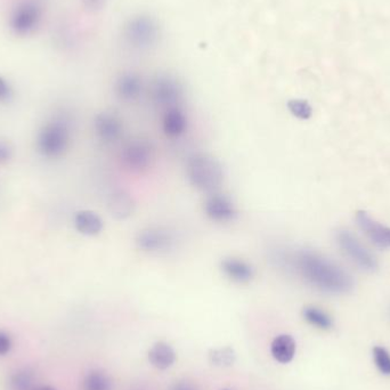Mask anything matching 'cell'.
I'll list each match as a JSON object with an SVG mask.
<instances>
[{
    "mask_svg": "<svg viewBox=\"0 0 390 390\" xmlns=\"http://www.w3.org/2000/svg\"><path fill=\"white\" fill-rule=\"evenodd\" d=\"M288 266L320 291L343 293L352 289V279L341 267L311 250H298L286 257Z\"/></svg>",
    "mask_w": 390,
    "mask_h": 390,
    "instance_id": "6da1fadb",
    "label": "cell"
},
{
    "mask_svg": "<svg viewBox=\"0 0 390 390\" xmlns=\"http://www.w3.org/2000/svg\"><path fill=\"white\" fill-rule=\"evenodd\" d=\"M186 174L190 185L203 192H216L224 179L222 165L208 154H195L190 158Z\"/></svg>",
    "mask_w": 390,
    "mask_h": 390,
    "instance_id": "7a4b0ae2",
    "label": "cell"
},
{
    "mask_svg": "<svg viewBox=\"0 0 390 390\" xmlns=\"http://www.w3.org/2000/svg\"><path fill=\"white\" fill-rule=\"evenodd\" d=\"M124 42L138 51L156 47L161 37L159 22L152 16L140 14L128 19L122 30Z\"/></svg>",
    "mask_w": 390,
    "mask_h": 390,
    "instance_id": "3957f363",
    "label": "cell"
},
{
    "mask_svg": "<svg viewBox=\"0 0 390 390\" xmlns=\"http://www.w3.org/2000/svg\"><path fill=\"white\" fill-rule=\"evenodd\" d=\"M70 128L63 120H54L44 124L37 136V149L46 158L63 156L70 144Z\"/></svg>",
    "mask_w": 390,
    "mask_h": 390,
    "instance_id": "277c9868",
    "label": "cell"
},
{
    "mask_svg": "<svg viewBox=\"0 0 390 390\" xmlns=\"http://www.w3.org/2000/svg\"><path fill=\"white\" fill-rule=\"evenodd\" d=\"M151 95L156 105L167 110L179 108L184 97V88L174 76L161 74L156 76L151 87Z\"/></svg>",
    "mask_w": 390,
    "mask_h": 390,
    "instance_id": "5b68a950",
    "label": "cell"
},
{
    "mask_svg": "<svg viewBox=\"0 0 390 390\" xmlns=\"http://www.w3.org/2000/svg\"><path fill=\"white\" fill-rule=\"evenodd\" d=\"M154 160V147L149 140H133L126 144L121 152V161L126 168L133 172L149 169Z\"/></svg>",
    "mask_w": 390,
    "mask_h": 390,
    "instance_id": "8992f818",
    "label": "cell"
},
{
    "mask_svg": "<svg viewBox=\"0 0 390 390\" xmlns=\"http://www.w3.org/2000/svg\"><path fill=\"white\" fill-rule=\"evenodd\" d=\"M339 247L361 270L373 272L377 270V263L373 254L361 245V242L348 231H340L336 235Z\"/></svg>",
    "mask_w": 390,
    "mask_h": 390,
    "instance_id": "52a82bcc",
    "label": "cell"
},
{
    "mask_svg": "<svg viewBox=\"0 0 390 390\" xmlns=\"http://www.w3.org/2000/svg\"><path fill=\"white\" fill-rule=\"evenodd\" d=\"M174 238L172 231L160 226L146 227L137 234L136 245L140 250L149 254H158L167 251L174 245Z\"/></svg>",
    "mask_w": 390,
    "mask_h": 390,
    "instance_id": "ba28073f",
    "label": "cell"
},
{
    "mask_svg": "<svg viewBox=\"0 0 390 390\" xmlns=\"http://www.w3.org/2000/svg\"><path fill=\"white\" fill-rule=\"evenodd\" d=\"M203 210L210 220L220 224L233 222L238 217V209L231 197L217 192L206 197Z\"/></svg>",
    "mask_w": 390,
    "mask_h": 390,
    "instance_id": "9c48e42d",
    "label": "cell"
},
{
    "mask_svg": "<svg viewBox=\"0 0 390 390\" xmlns=\"http://www.w3.org/2000/svg\"><path fill=\"white\" fill-rule=\"evenodd\" d=\"M40 16H42V12L35 3H21L14 10L12 19H10V28L16 35H30L38 26Z\"/></svg>",
    "mask_w": 390,
    "mask_h": 390,
    "instance_id": "30bf717a",
    "label": "cell"
},
{
    "mask_svg": "<svg viewBox=\"0 0 390 390\" xmlns=\"http://www.w3.org/2000/svg\"><path fill=\"white\" fill-rule=\"evenodd\" d=\"M94 127L96 135L104 143H115L124 131L120 119L112 112H101L96 115Z\"/></svg>",
    "mask_w": 390,
    "mask_h": 390,
    "instance_id": "8fae6325",
    "label": "cell"
},
{
    "mask_svg": "<svg viewBox=\"0 0 390 390\" xmlns=\"http://www.w3.org/2000/svg\"><path fill=\"white\" fill-rule=\"evenodd\" d=\"M356 222L359 224V229L364 231L366 236L375 245L380 247H390L389 227L375 222V219H372L365 211H359L356 213Z\"/></svg>",
    "mask_w": 390,
    "mask_h": 390,
    "instance_id": "7c38bea8",
    "label": "cell"
},
{
    "mask_svg": "<svg viewBox=\"0 0 390 390\" xmlns=\"http://www.w3.org/2000/svg\"><path fill=\"white\" fill-rule=\"evenodd\" d=\"M220 270L231 282L238 284L250 282L254 276V266L241 258H224L220 261Z\"/></svg>",
    "mask_w": 390,
    "mask_h": 390,
    "instance_id": "4fadbf2b",
    "label": "cell"
},
{
    "mask_svg": "<svg viewBox=\"0 0 390 390\" xmlns=\"http://www.w3.org/2000/svg\"><path fill=\"white\" fill-rule=\"evenodd\" d=\"M143 88L142 78L133 72L122 73L115 83V94L124 101H133L140 99Z\"/></svg>",
    "mask_w": 390,
    "mask_h": 390,
    "instance_id": "5bb4252c",
    "label": "cell"
},
{
    "mask_svg": "<svg viewBox=\"0 0 390 390\" xmlns=\"http://www.w3.org/2000/svg\"><path fill=\"white\" fill-rule=\"evenodd\" d=\"M162 128L170 138L179 137L188 129V117L181 108H168L163 115Z\"/></svg>",
    "mask_w": 390,
    "mask_h": 390,
    "instance_id": "9a60e30c",
    "label": "cell"
},
{
    "mask_svg": "<svg viewBox=\"0 0 390 390\" xmlns=\"http://www.w3.org/2000/svg\"><path fill=\"white\" fill-rule=\"evenodd\" d=\"M103 220L97 213L90 210H81L74 216V227L76 231L87 236H95L103 229Z\"/></svg>",
    "mask_w": 390,
    "mask_h": 390,
    "instance_id": "2e32d148",
    "label": "cell"
},
{
    "mask_svg": "<svg viewBox=\"0 0 390 390\" xmlns=\"http://www.w3.org/2000/svg\"><path fill=\"white\" fill-rule=\"evenodd\" d=\"M270 352L275 361L288 364L295 354V341L289 334H279L270 345Z\"/></svg>",
    "mask_w": 390,
    "mask_h": 390,
    "instance_id": "e0dca14e",
    "label": "cell"
},
{
    "mask_svg": "<svg viewBox=\"0 0 390 390\" xmlns=\"http://www.w3.org/2000/svg\"><path fill=\"white\" fill-rule=\"evenodd\" d=\"M149 361L158 370H167L176 361V352L170 345L160 341L149 349Z\"/></svg>",
    "mask_w": 390,
    "mask_h": 390,
    "instance_id": "ac0fdd59",
    "label": "cell"
},
{
    "mask_svg": "<svg viewBox=\"0 0 390 390\" xmlns=\"http://www.w3.org/2000/svg\"><path fill=\"white\" fill-rule=\"evenodd\" d=\"M133 201L129 197V194L124 192H117L113 194L108 201V209L112 216L119 220H124L133 215Z\"/></svg>",
    "mask_w": 390,
    "mask_h": 390,
    "instance_id": "d6986e66",
    "label": "cell"
},
{
    "mask_svg": "<svg viewBox=\"0 0 390 390\" xmlns=\"http://www.w3.org/2000/svg\"><path fill=\"white\" fill-rule=\"evenodd\" d=\"M302 316H304V320H307L308 323L318 327V329H322V330H329L332 327V318L327 313L320 311V308L311 307V306L304 308Z\"/></svg>",
    "mask_w": 390,
    "mask_h": 390,
    "instance_id": "ffe728a7",
    "label": "cell"
},
{
    "mask_svg": "<svg viewBox=\"0 0 390 390\" xmlns=\"http://www.w3.org/2000/svg\"><path fill=\"white\" fill-rule=\"evenodd\" d=\"M111 379L104 372H90L83 380V390H111Z\"/></svg>",
    "mask_w": 390,
    "mask_h": 390,
    "instance_id": "44dd1931",
    "label": "cell"
},
{
    "mask_svg": "<svg viewBox=\"0 0 390 390\" xmlns=\"http://www.w3.org/2000/svg\"><path fill=\"white\" fill-rule=\"evenodd\" d=\"M286 106H288L290 113L300 120H308L313 115V108H311V104L304 99H290Z\"/></svg>",
    "mask_w": 390,
    "mask_h": 390,
    "instance_id": "7402d4cb",
    "label": "cell"
},
{
    "mask_svg": "<svg viewBox=\"0 0 390 390\" xmlns=\"http://www.w3.org/2000/svg\"><path fill=\"white\" fill-rule=\"evenodd\" d=\"M12 386L14 390L33 389V375L28 368H23L16 372L12 377Z\"/></svg>",
    "mask_w": 390,
    "mask_h": 390,
    "instance_id": "603a6c76",
    "label": "cell"
},
{
    "mask_svg": "<svg viewBox=\"0 0 390 390\" xmlns=\"http://www.w3.org/2000/svg\"><path fill=\"white\" fill-rule=\"evenodd\" d=\"M373 359L377 370L384 375H390V354L384 347L375 346L373 348Z\"/></svg>",
    "mask_w": 390,
    "mask_h": 390,
    "instance_id": "cb8c5ba5",
    "label": "cell"
},
{
    "mask_svg": "<svg viewBox=\"0 0 390 390\" xmlns=\"http://www.w3.org/2000/svg\"><path fill=\"white\" fill-rule=\"evenodd\" d=\"M213 357H215V361L217 364H231V363H233L234 355H233L231 349L226 348L215 352V355H213Z\"/></svg>",
    "mask_w": 390,
    "mask_h": 390,
    "instance_id": "d4e9b609",
    "label": "cell"
},
{
    "mask_svg": "<svg viewBox=\"0 0 390 390\" xmlns=\"http://www.w3.org/2000/svg\"><path fill=\"white\" fill-rule=\"evenodd\" d=\"M13 92L10 88V83L0 76V103H8L12 99Z\"/></svg>",
    "mask_w": 390,
    "mask_h": 390,
    "instance_id": "484cf974",
    "label": "cell"
},
{
    "mask_svg": "<svg viewBox=\"0 0 390 390\" xmlns=\"http://www.w3.org/2000/svg\"><path fill=\"white\" fill-rule=\"evenodd\" d=\"M13 346L12 338L8 333L0 330V356L6 355L10 352Z\"/></svg>",
    "mask_w": 390,
    "mask_h": 390,
    "instance_id": "4316f807",
    "label": "cell"
},
{
    "mask_svg": "<svg viewBox=\"0 0 390 390\" xmlns=\"http://www.w3.org/2000/svg\"><path fill=\"white\" fill-rule=\"evenodd\" d=\"M81 3L89 12H99L104 8L108 0H81Z\"/></svg>",
    "mask_w": 390,
    "mask_h": 390,
    "instance_id": "83f0119b",
    "label": "cell"
},
{
    "mask_svg": "<svg viewBox=\"0 0 390 390\" xmlns=\"http://www.w3.org/2000/svg\"><path fill=\"white\" fill-rule=\"evenodd\" d=\"M12 156V147L6 142L0 140V165L8 161Z\"/></svg>",
    "mask_w": 390,
    "mask_h": 390,
    "instance_id": "f1b7e54d",
    "label": "cell"
},
{
    "mask_svg": "<svg viewBox=\"0 0 390 390\" xmlns=\"http://www.w3.org/2000/svg\"><path fill=\"white\" fill-rule=\"evenodd\" d=\"M172 390H197L193 384H188V382H181L177 384L172 388Z\"/></svg>",
    "mask_w": 390,
    "mask_h": 390,
    "instance_id": "f546056e",
    "label": "cell"
},
{
    "mask_svg": "<svg viewBox=\"0 0 390 390\" xmlns=\"http://www.w3.org/2000/svg\"><path fill=\"white\" fill-rule=\"evenodd\" d=\"M32 390H56L53 387H49V386H38V387H35Z\"/></svg>",
    "mask_w": 390,
    "mask_h": 390,
    "instance_id": "4dcf8cb0",
    "label": "cell"
}]
</instances>
